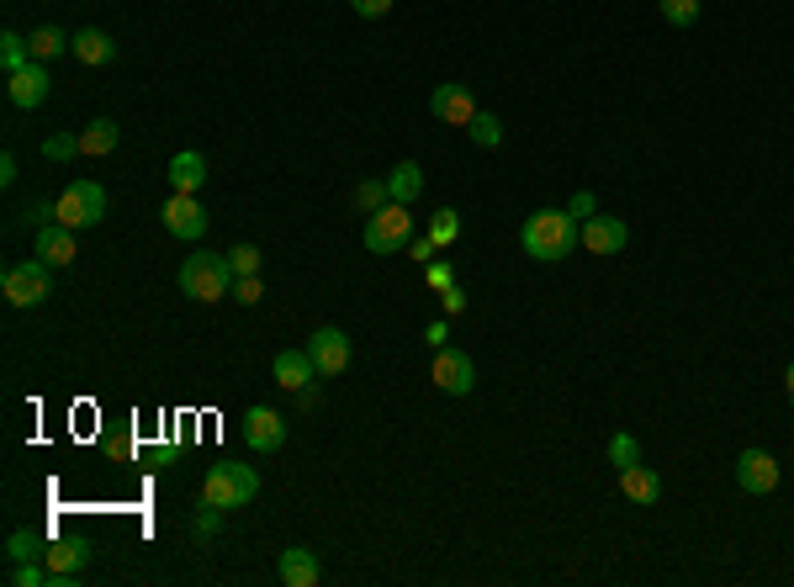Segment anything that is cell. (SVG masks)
I'll return each mask as SVG.
<instances>
[{"instance_id":"6da1fadb","label":"cell","mask_w":794,"mask_h":587,"mask_svg":"<svg viewBox=\"0 0 794 587\" xmlns=\"http://www.w3.org/2000/svg\"><path fill=\"white\" fill-rule=\"evenodd\" d=\"M578 243H583V223H578L567 207H541V212H530V217L519 223V249H524L530 260H541V265L567 260Z\"/></svg>"},{"instance_id":"7a4b0ae2","label":"cell","mask_w":794,"mask_h":587,"mask_svg":"<svg viewBox=\"0 0 794 587\" xmlns=\"http://www.w3.org/2000/svg\"><path fill=\"white\" fill-rule=\"evenodd\" d=\"M255 492H260V476L255 466H244V461H218V466L201 476V503H212V509H244V503H255Z\"/></svg>"},{"instance_id":"3957f363","label":"cell","mask_w":794,"mask_h":587,"mask_svg":"<svg viewBox=\"0 0 794 587\" xmlns=\"http://www.w3.org/2000/svg\"><path fill=\"white\" fill-rule=\"evenodd\" d=\"M365 249L371 254H402L413 243V207L408 201H387L376 212H365Z\"/></svg>"},{"instance_id":"277c9868","label":"cell","mask_w":794,"mask_h":587,"mask_svg":"<svg viewBox=\"0 0 794 587\" xmlns=\"http://www.w3.org/2000/svg\"><path fill=\"white\" fill-rule=\"evenodd\" d=\"M234 265H228V254H191L186 265H181V291L186 297H197V302H223V297H234Z\"/></svg>"},{"instance_id":"5b68a950","label":"cell","mask_w":794,"mask_h":587,"mask_svg":"<svg viewBox=\"0 0 794 587\" xmlns=\"http://www.w3.org/2000/svg\"><path fill=\"white\" fill-rule=\"evenodd\" d=\"M0 291H5V302H11V308H42V302L53 297V265H42L38 254H33V260H22V265H5V275H0Z\"/></svg>"},{"instance_id":"8992f818","label":"cell","mask_w":794,"mask_h":587,"mask_svg":"<svg viewBox=\"0 0 794 587\" xmlns=\"http://www.w3.org/2000/svg\"><path fill=\"white\" fill-rule=\"evenodd\" d=\"M53 217L64 223V228H96L101 217H107V191L96 186V180H75L70 191L53 201Z\"/></svg>"},{"instance_id":"52a82bcc","label":"cell","mask_w":794,"mask_h":587,"mask_svg":"<svg viewBox=\"0 0 794 587\" xmlns=\"http://www.w3.org/2000/svg\"><path fill=\"white\" fill-rule=\"evenodd\" d=\"M159 217H164L170 238H181V243H201V238H207V212H201L197 196L175 191L164 207H159Z\"/></svg>"},{"instance_id":"ba28073f","label":"cell","mask_w":794,"mask_h":587,"mask_svg":"<svg viewBox=\"0 0 794 587\" xmlns=\"http://www.w3.org/2000/svg\"><path fill=\"white\" fill-rule=\"evenodd\" d=\"M244 445L255 450V455H276L281 445H286V419H281L276 408H249L244 413Z\"/></svg>"},{"instance_id":"9c48e42d","label":"cell","mask_w":794,"mask_h":587,"mask_svg":"<svg viewBox=\"0 0 794 587\" xmlns=\"http://www.w3.org/2000/svg\"><path fill=\"white\" fill-rule=\"evenodd\" d=\"M435 387L450 391V397H472L476 391V365L467 350H435Z\"/></svg>"},{"instance_id":"30bf717a","label":"cell","mask_w":794,"mask_h":587,"mask_svg":"<svg viewBox=\"0 0 794 587\" xmlns=\"http://www.w3.org/2000/svg\"><path fill=\"white\" fill-rule=\"evenodd\" d=\"M779 476H784V471H779V461H773L768 450H742V455H736V487L753 492V498H768V492L779 487Z\"/></svg>"},{"instance_id":"8fae6325","label":"cell","mask_w":794,"mask_h":587,"mask_svg":"<svg viewBox=\"0 0 794 587\" xmlns=\"http://www.w3.org/2000/svg\"><path fill=\"white\" fill-rule=\"evenodd\" d=\"M308 354H313L318 376L350 371V339H345V328H318L313 339H308Z\"/></svg>"},{"instance_id":"7c38bea8","label":"cell","mask_w":794,"mask_h":587,"mask_svg":"<svg viewBox=\"0 0 794 587\" xmlns=\"http://www.w3.org/2000/svg\"><path fill=\"white\" fill-rule=\"evenodd\" d=\"M625 243H631L625 217H604V212H594V217L583 223V249H588V254H625Z\"/></svg>"},{"instance_id":"4fadbf2b","label":"cell","mask_w":794,"mask_h":587,"mask_svg":"<svg viewBox=\"0 0 794 587\" xmlns=\"http://www.w3.org/2000/svg\"><path fill=\"white\" fill-rule=\"evenodd\" d=\"M48 90H53V79H48V70H42L38 59H33L22 75H5V96H11V107H22V112L42 107V101H48Z\"/></svg>"},{"instance_id":"5bb4252c","label":"cell","mask_w":794,"mask_h":587,"mask_svg":"<svg viewBox=\"0 0 794 587\" xmlns=\"http://www.w3.org/2000/svg\"><path fill=\"white\" fill-rule=\"evenodd\" d=\"M33 254H38L42 265H53V271H59V265H75V228H64V223H48V228H38V234H33Z\"/></svg>"},{"instance_id":"9a60e30c","label":"cell","mask_w":794,"mask_h":587,"mask_svg":"<svg viewBox=\"0 0 794 587\" xmlns=\"http://www.w3.org/2000/svg\"><path fill=\"white\" fill-rule=\"evenodd\" d=\"M430 112H435L445 127H467L476 117V101L467 85H435V96H430Z\"/></svg>"},{"instance_id":"2e32d148","label":"cell","mask_w":794,"mask_h":587,"mask_svg":"<svg viewBox=\"0 0 794 587\" xmlns=\"http://www.w3.org/2000/svg\"><path fill=\"white\" fill-rule=\"evenodd\" d=\"M42 561H48V572H53V587L75 583V572H85V561H90V546L85 540H59V546L42 550Z\"/></svg>"},{"instance_id":"e0dca14e","label":"cell","mask_w":794,"mask_h":587,"mask_svg":"<svg viewBox=\"0 0 794 587\" xmlns=\"http://www.w3.org/2000/svg\"><path fill=\"white\" fill-rule=\"evenodd\" d=\"M276 577L286 587H318V577H323V566H318V555L308 546H286L276 561Z\"/></svg>"},{"instance_id":"ac0fdd59","label":"cell","mask_w":794,"mask_h":587,"mask_svg":"<svg viewBox=\"0 0 794 587\" xmlns=\"http://www.w3.org/2000/svg\"><path fill=\"white\" fill-rule=\"evenodd\" d=\"M271 371H276V382L286 391H308L318 382V365L308 350H281L276 360H271Z\"/></svg>"},{"instance_id":"d6986e66","label":"cell","mask_w":794,"mask_h":587,"mask_svg":"<svg viewBox=\"0 0 794 587\" xmlns=\"http://www.w3.org/2000/svg\"><path fill=\"white\" fill-rule=\"evenodd\" d=\"M620 492H625L631 503H641V509H652V503H662V476L635 461V466L620 471Z\"/></svg>"},{"instance_id":"ffe728a7","label":"cell","mask_w":794,"mask_h":587,"mask_svg":"<svg viewBox=\"0 0 794 587\" xmlns=\"http://www.w3.org/2000/svg\"><path fill=\"white\" fill-rule=\"evenodd\" d=\"M70 53H75L79 64H90V70H101V64H112L117 59V42L107 38L101 27H79L75 42H70Z\"/></svg>"},{"instance_id":"44dd1931","label":"cell","mask_w":794,"mask_h":587,"mask_svg":"<svg viewBox=\"0 0 794 587\" xmlns=\"http://www.w3.org/2000/svg\"><path fill=\"white\" fill-rule=\"evenodd\" d=\"M164 180H170V191L197 196V191H201V180H207V159H201L197 149L175 154V159H170V170H164Z\"/></svg>"},{"instance_id":"7402d4cb","label":"cell","mask_w":794,"mask_h":587,"mask_svg":"<svg viewBox=\"0 0 794 587\" xmlns=\"http://www.w3.org/2000/svg\"><path fill=\"white\" fill-rule=\"evenodd\" d=\"M117 138H122V127L112 117H96L85 133H79V154H90V159H101V154H112L117 149Z\"/></svg>"},{"instance_id":"603a6c76","label":"cell","mask_w":794,"mask_h":587,"mask_svg":"<svg viewBox=\"0 0 794 587\" xmlns=\"http://www.w3.org/2000/svg\"><path fill=\"white\" fill-rule=\"evenodd\" d=\"M387 196H393V201H408V207H413V201L424 196V170H419L413 159H402L393 175H387Z\"/></svg>"},{"instance_id":"cb8c5ba5","label":"cell","mask_w":794,"mask_h":587,"mask_svg":"<svg viewBox=\"0 0 794 587\" xmlns=\"http://www.w3.org/2000/svg\"><path fill=\"white\" fill-rule=\"evenodd\" d=\"M70 33H64V27H53V22H48V27H38V33H33V38H27V48H33V59H38V64H48V59H59V53H70Z\"/></svg>"},{"instance_id":"d4e9b609","label":"cell","mask_w":794,"mask_h":587,"mask_svg":"<svg viewBox=\"0 0 794 587\" xmlns=\"http://www.w3.org/2000/svg\"><path fill=\"white\" fill-rule=\"evenodd\" d=\"M27 64H33L27 38H22V33H0V70H5V75H22Z\"/></svg>"},{"instance_id":"484cf974","label":"cell","mask_w":794,"mask_h":587,"mask_svg":"<svg viewBox=\"0 0 794 587\" xmlns=\"http://www.w3.org/2000/svg\"><path fill=\"white\" fill-rule=\"evenodd\" d=\"M467 133H472L476 149H498V143H504V122L493 117V112H476V117L467 122Z\"/></svg>"},{"instance_id":"4316f807","label":"cell","mask_w":794,"mask_h":587,"mask_svg":"<svg viewBox=\"0 0 794 587\" xmlns=\"http://www.w3.org/2000/svg\"><path fill=\"white\" fill-rule=\"evenodd\" d=\"M5 555H11V561H38V555H42V535H38V529H11Z\"/></svg>"},{"instance_id":"83f0119b","label":"cell","mask_w":794,"mask_h":587,"mask_svg":"<svg viewBox=\"0 0 794 587\" xmlns=\"http://www.w3.org/2000/svg\"><path fill=\"white\" fill-rule=\"evenodd\" d=\"M430 238H435L439 249H450V243L461 238V212H456V207L435 212V217H430Z\"/></svg>"},{"instance_id":"f1b7e54d","label":"cell","mask_w":794,"mask_h":587,"mask_svg":"<svg viewBox=\"0 0 794 587\" xmlns=\"http://www.w3.org/2000/svg\"><path fill=\"white\" fill-rule=\"evenodd\" d=\"M5 583H11V587H38V583H53V572H48V566H38V561H16Z\"/></svg>"},{"instance_id":"f546056e","label":"cell","mask_w":794,"mask_h":587,"mask_svg":"<svg viewBox=\"0 0 794 587\" xmlns=\"http://www.w3.org/2000/svg\"><path fill=\"white\" fill-rule=\"evenodd\" d=\"M657 5H662V16L673 27H694L699 22V0H657Z\"/></svg>"},{"instance_id":"4dcf8cb0","label":"cell","mask_w":794,"mask_h":587,"mask_svg":"<svg viewBox=\"0 0 794 587\" xmlns=\"http://www.w3.org/2000/svg\"><path fill=\"white\" fill-rule=\"evenodd\" d=\"M609 461H615L620 471L641 461V445H635V434H615V439H609Z\"/></svg>"},{"instance_id":"1f68e13d","label":"cell","mask_w":794,"mask_h":587,"mask_svg":"<svg viewBox=\"0 0 794 587\" xmlns=\"http://www.w3.org/2000/svg\"><path fill=\"white\" fill-rule=\"evenodd\" d=\"M228 265H234V275H260V249L255 243H234L228 249Z\"/></svg>"},{"instance_id":"d6a6232c","label":"cell","mask_w":794,"mask_h":587,"mask_svg":"<svg viewBox=\"0 0 794 587\" xmlns=\"http://www.w3.org/2000/svg\"><path fill=\"white\" fill-rule=\"evenodd\" d=\"M356 201H360V212L387 207V201H393V196H387V180H365V186H356Z\"/></svg>"},{"instance_id":"836d02e7","label":"cell","mask_w":794,"mask_h":587,"mask_svg":"<svg viewBox=\"0 0 794 587\" xmlns=\"http://www.w3.org/2000/svg\"><path fill=\"white\" fill-rule=\"evenodd\" d=\"M260 297H265V280H260V275H238V280H234V302L255 308Z\"/></svg>"},{"instance_id":"e575fe53","label":"cell","mask_w":794,"mask_h":587,"mask_svg":"<svg viewBox=\"0 0 794 587\" xmlns=\"http://www.w3.org/2000/svg\"><path fill=\"white\" fill-rule=\"evenodd\" d=\"M439 308H445V317H461V313H467V291L450 280V286L439 291Z\"/></svg>"},{"instance_id":"d590c367","label":"cell","mask_w":794,"mask_h":587,"mask_svg":"<svg viewBox=\"0 0 794 587\" xmlns=\"http://www.w3.org/2000/svg\"><path fill=\"white\" fill-rule=\"evenodd\" d=\"M70 154H79V138H70V133H59V138L42 143V159H70Z\"/></svg>"},{"instance_id":"8d00e7d4","label":"cell","mask_w":794,"mask_h":587,"mask_svg":"<svg viewBox=\"0 0 794 587\" xmlns=\"http://www.w3.org/2000/svg\"><path fill=\"white\" fill-rule=\"evenodd\" d=\"M218 524H223V509H212V503H207V509L191 519V529H197L201 540H212V535H218Z\"/></svg>"},{"instance_id":"74e56055","label":"cell","mask_w":794,"mask_h":587,"mask_svg":"<svg viewBox=\"0 0 794 587\" xmlns=\"http://www.w3.org/2000/svg\"><path fill=\"white\" fill-rule=\"evenodd\" d=\"M594 207H598V196H594V191H578L572 201H567V212H572L578 223H588V217H594Z\"/></svg>"},{"instance_id":"f35d334b","label":"cell","mask_w":794,"mask_h":587,"mask_svg":"<svg viewBox=\"0 0 794 587\" xmlns=\"http://www.w3.org/2000/svg\"><path fill=\"white\" fill-rule=\"evenodd\" d=\"M424 280H430L435 291H445V286H450L456 275H450V265H445V260H430V265H424Z\"/></svg>"},{"instance_id":"ab89813d","label":"cell","mask_w":794,"mask_h":587,"mask_svg":"<svg viewBox=\"0 0 794 587\" xmlns=\"http://www.w3.org/2000/svg\"><path fill=\"white\" fill-rule=\"evenodd\" d=\"M350 5H356V16H365V22H376V16L393 11V0H350Z\"/></svg>"},{"instance_id":"60d3db41","label":"cell","mask_w":794,"mask_h":587,"mask_svg":"<svg viewBox=\"0 0 794 587\" xmlns=\"http://www.w3.org/2000/svg\"><path fill=\"white\" fill-rule=\"evenodd\" d=\"M445 339H450V328H445V317H439V323H430V328H424V345H430V350H445Z\"/></svg>"},{"instance_id":"b9f144b4","label":"cell","mask_w":794,"mask_h":587,"mask_svg":"<svg viewBox=\"0 0 794 587\" xmlns=\"http://www.w3.org/2000/svg\"><path fill=\"white\" fill-rule=\"evenodd\" d=\"M0 180H5V186L16 180V154H0Z\"/></svg>"},{"instance_id":"7bdbcfd3","label":"cell","mask_w":794,"mask_h":587,"mask_svg":"<svg viewBox=\"0 0 794 587\" xmlns=\"http://www.w3.org/2000/svg\"><path fill=\"white\" fill-rule=\"evenodd\" d=\"M784 391H790V402H794V360H790V371H784Z\"/></svg>"}]
</instances>
